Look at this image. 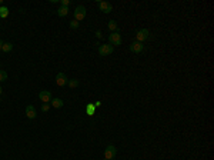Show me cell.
<instances>
[{"label": "cell", "mask_w": 214, "mask_h": 160, "mask_svg": "<svg viewBox=\"0 0 214 160\" xmlns=\"http://www.w3.org/2000/svg\"><path fill=\"white\" fill-rule=\"evenodd\" d=\"M86 17V7L84 6H77L74 10V20H77L79 23Z\"/></svg>", "instance_id": "obj_1"}, {"label": "cell", "mask_w": 214, "mask_h": 160, "mask_svg": "<svg viewBox=\"0 0 214 160\" xmlns=\"http://www.w3.org/2000/svg\"><path fill=\"white\" fill-rule=\"evenodd\" d=\"M108 42H110V44L111 46H120L121 44V37H120V35L117 33V32H114V33H111V35H108Z\"/></svg>", "instance_id": "obj_2"}, {"label": "cell", "mask_w": 214, "mask_h": 160, "mask_svg": "<svg viewBox=\"0 0 214 160\" xmlns=\"http://www.w3.org/2000/svg\"><path fill=\"white\" fill-rule=\"evenodd\" d=\"M114 52V47L111 44H103L99 47V54L100 56H108V54H111Z\"/></svg>", "instance_id": "obj_3"}, {"label": "cell", "mask_w": 214, "mask_h": 160, "mask_svg": "<svg viewBox=\"0 0 214 160\" xmlns=\"http://www.w3.org/2000/svg\"><path fill=\"white\" fill-rule=\"evenodd\" d=\"M149 36H150V32L147 29H141V30H138L137 32V35H136V42H144V40H147L149 39Z\"/></svg>", "instance_id": "obj_4"}, {"label": "cell", "mask_w": 214, "mask_h": 160, "mask_svg": "<svg viewBox=\"0 0 214 160\" xmlns=\"http://www.w3.org/2000/svg\"><path fill=\"white\" fill-rule=\"evenodd\" d=\"M116 153H117L116 147H114L113 144H110V146H107L106 150H104V157H106L107 160H111V159H114Z\"/></svg>", "instance_id": "obj_5"}, {"label": "cell", "mask_w": 214, "mask_h": 160, "mask_svg": "<svg viewBox=\"0 0 214 160\" xmlns=\"http://www.w3.org/2000/svg\"><path fill=\"white\" fill-rule=\"evenodd\" d=\"M99 7H100V10L103 13H111V10H113V5L108 3V2H100Z\"/></svg>", "instance_id": "obj_6"}, {"label": "cell", "mask_w": 214, "mask_h": 160, "mask_svg": "<svg viewBox=\"0 0 214 160\" xmlns=\"http://www.w3.org/2000/svg\"><path fill=\"white\" fill-rule=\"evenodd\" d=\"M69 82V79L66 77L64 73H57V76H56V84L57 86H66Z\"/></svg>", "instance_id": "obj_7"}, {"label": "cell", "mask_w": 214, "mask_h": 160, "mask_svg": "<svg viewBox=\"0 0 214 160\" xmlns=\"http://www.w3.org/2000/svg\"><path fill=\"white\" fill-rule=\"evenodd\" d=\"M143 49H144V44L140 42H133L130 44V50L133 53H140V52H143Z\"/></svg>", "instance_id": "obj_8"}, {"label": "cell", "mask_w": 214, "mask_h": 160, "mask_svg": "<svg viewBox=\"0 0 214 160\" xmlns=\"http://www.w3.org/2000/svg\"><path fill=\"white\" fill-rule=\"evenodd\" d=\"M39 99H40L43 103H49V101L52 100V93H50L49 90H43V92H40V95H39Z\"/></svg>", "instance_id": "obj_9"}, {"label": "cell", "mask_w": 214, "mask_h": 160, "mask_svg": "<svg viewBox=\"0 0 214 160\" xmlns=\"http://www.w3.org/2000/svg\"><path fill=\"white\" fill-rule=\"evenodd\" d=\"M26 116L29 119H36V109H34V106L33 104H29V106L26 107Z\"/></svg>", "instance_id": "obj_10"}, {"label": "cell", "mask_w": 214, "mask_h": 160, "mask_svg": "<svg viewBox=\"0 0 214 160\" xmlns=\"http://www.w3.org/2000/svg\"><path fill=\"white\" fill-rule=\"evenodd\" d=\"M94 112H96V106L91 104V103H89V104L86 106V114H87V116H93Z\"/></svg>", "instance_id": "obj_11"}, {"label": "cell", "mask_w": 214, "mask_h": 160, "mask_svg": "<svg viewBox=\"0 0 214 160\" xmlns=\"http://www.w3.org/2000/svg\"><path fill=\"white\" fill-rule=\"evenodd\" d=\"M67 13H69V7L61 6V7L59 9V10H57V16H60V17H64Z\"/></svg>", "instance_id": "obj_12"}, {"label": "cell", "mask_w": 214, "mask_h": 160, "mask_svg": "<svg viewBox=\"0 0 214 160\" xmlns=\"http://www.w3.org/2000/svg\"><path fill=\"white\" fill-rule=\"evenodd\" d=\"M52 104H53V107H56V109H60V107H63V100L56 97V99L52 100Z\"/></svg>", "instance_id": "obj_13"}, {"label": "cell", "mask_w": 214, "mask_h": 160, "mask_svg": "<svg viewBox=\"0 0 214 160\" xmlns=\"http://www.w3.org/2000/svg\"><path fill=\"white\" fill-rule=\"evenodd\" d=\"M67 83H69V87H71V89H76L79 84H80V80H77V79H71V80H69Z\"/></svg>", "instance_id": "obj_14"}, {"label": "cell", "mask_w": 214, "mask_h": 160, "mask_svg": "<svg viewBox=\"0 0 214 160\" xmlns=\"http://www.w3.org/2000/svg\"><path fill=\"white\" fill-rule=\"evenodd\" d=\"M9 16V9L7 7H4V6H1L0 7V17H7Z\"/></svg>", "instance_id": "obj_15"}, {"label": "cell", "mask_w": 214, "mask_h": 160, "mask_svg": "<svg viewBox=\"0 0 214 160\" xmlns=\"http://www.w3.org/2000/svg\"><path fill=\"white\" fill-rule=\"evenodd\" d=\"M108 29L111 30V33L117 32V23H116L114 20H110V22H108Z\"/></svg>", "instance_id": "obj_16"}, {"label": "cell", "mask_w": 214, "mask_h": 160, "mask_svg": "<svg viewBox=\"0 0 214 160\" xmlns=\"http://www.w3.org/2000/svg\"><path fill=\"white\" fill-rule=\"evenodd\" d=\"M12 49H13L12 43H4V44H3V47H1V50H3V52H6V53H9V52H12Z\"/></svg>", "instance_id": "obj_17"}, {"label": "cell", "mask_w": 214, "mask_h": 160, "mask_svg": "<svg viewBox=\"0 0 214 160\" xmlns=\"http://www.w3.org/2000/svg\"><path fill=\"white\" fill-rule=\"evenodd\" d=\"M6 79H7V73L3 70H0V82H4Z\"/></svg>", "instance_id": "obj_18"}, {"label": "cell", "mask_w": 214, "mask_h": 160, "mask_svg": "<svg viewBox=\"0 0 214 160\" xmlns=\"http://www.w3.org/2000/svg\"><path fill=\"white\" fill-rule=\"evenodd\" d=\"M70 27H71V29H77V27H79V22H77V20H71V22H70Z\"/></svg>", "instance_id": "obj_19"}, {"label": "cell", "mask_w": 214, "mask_h": 160, "mask_svg": "<svg viewBox=\"0 0 214 160\" xmlns=\"http://www.w3.org/2000/svg\"><path fill=\"white\" fill-rule=\"evenodd\" d=\"M49 109H50V104H49V103H43V106H42V110H43V112H47Z\"/></svg>", "instance_id": "obj_20"}, {"label": "cell", "mask_w": 214, "mask_h": 160, "mask_svg": "<svg viewBox=\"0 0 214 160\" xmlns=\"http://www.w3.org/2000/svg\"><path fill=\"white\" fill-rule=\"evenodd\" d=\"M61 6L69 7V6H70V0H61Z\"/></svg>", "instance_id": "obj_21"}, {"label": "cell", "mask_w": 214, "mask_h": 160, "mask_svg": "<svg viewBox=\"0 0 214 160\" xmlns=\"http://www.w3.org/2000/svg\"><path fill=\"white\" fill-rule=\"evenodd\" d=\"M96 36H97L99 39H100V37H101V32H100V30H97V32H96Z\"/></svg>", "instance_id": "obj_22"}, {"label": "cell", "mask_w": 214, "mask_h": 160, "mask_svg": "<svg viewBox=\"0 0 214 160\" xmlns=\"http://www.w3.org/2000/svg\"><path fill=\"white\" fill-rule=\"evenodd\" d=\"M3 44H4V43H3L1 40H0V50H1V47H3Z\"/></svg>", "instance_id": "obj_23"}, {"label": "cell", "mask_w": 214, "mask_h": 160, "mask_svg": "<svg viewBox=\"0 0 214 160\" xmlns=\"http://www.w3.org/2000/svg\"><path fill=\"white\" fill-rule=\"evenodd\" d=\"M1 3H3V0H0V7H1Z\"/></svg>", "instance_id": "obj_24"}, {"label": "cell", "mask_w": 214, "mask_h": 160, "mask_svg": "<svg viewBox=\"0 0 214 160\" xmlns=\"http://www.w3.org/2000/svg\"><path fill=\"white\" fill-rule=\"evenodd\" d=\"M1 92H3V90H1V86H0V95H1Z\"/></svg>", "instance_id": "obj_25"}, {"label": "cell", "mask_w": 214, "mask_h": 160, "mask_svg": "<svg viewBox=\"0 0 214 160\" xmlns=\"http://www.w3.org/2000/svg\"><path fill=\"white\" fill-rule=\"evenodd\" d=\"M104 160H107V159H104Z\"/></svg>", "instance_id": "obj_26"}]
</instances>
